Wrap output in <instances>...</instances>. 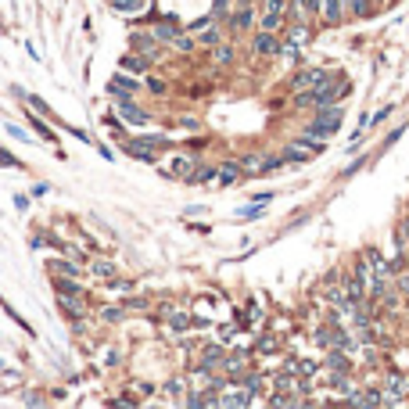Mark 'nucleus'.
Segmentation results:
<instances>
[{"mask_svg":"<svg viewBox=\"0 0 409 409\" xmlns=\"http://www.w3.org/2000/svg\"><path fill=\"white\" fill-rule=\"evenodd\" d=\"M287 4L291 0H262V11L255 18V29H266V33H280L287 22Z\"/></svg>","mask_w":409,"mask_h":409,"instance_id":"obj_1","label":"nucleus"},{"mask_svg":"<svg viewBox=\"0 0 409 409\" xmlns=\"http://www.w3.org/2000/svg\"><path fill=\"white\" fill-rule=\"evenodd\" d=\"M255 18H258V8H255V0H241L223 22H226V29L230 33H248L255 26Z\"/></svg>","mask_w":409,"mask_h":409,"instance_id":"obj_2","label":"nucleus"},{"mask_svg":"<svg viewBox=\"0 0 409 409\" xmlns=\"http://www.w3.org/2000/svg\"><path fill=\"white\" fill-rule=\"evenodd\" d=\"M251 51L258 58H280L284 54V40H280V33H266V29H255V40H251Z\"/></svg>","mask_w":409,"mask_h":409,"instance_id":"obj_3","label":"nucleus"},{"mask_svg":"<svg viewBox=\"0 0 409 409\" xmlns=\"http://www.w3.org/2000/svg\"><path fill=\"white\" fill-rule=\"evenodd\" d=\"M115 108H119V115H122L129 126H147V122H151V115L144 112V108H137V101L129 97V94H119Z\"/></svg>","mask_w":409,"mask_h":409,"instance_id":"obj_4","label":"nucleus"},{"mask_svg":"<svg viewBox=\"0 0 409 409\" xmlns=\"http://www.w3.org/2000/svg\"><path fill=\"white\" fill-rule=\"evenodd\" d=\"M344 15H349V11H344V4H341V0H319V15H316V18H319L327 29L341 26V22H344Z\"/></svg>","mask_w":409,"mask_h":409,"instance_id":"obj_5","label":"nucleus"},{"mask_svg":"<svg viewBox=\"0 0 409 409\" xmlns=\"http://www.w3.org/2000/svg\"><path fill=\"white\" fill-rule=\"evenodd\" d=\"M129 43H133V51L144 54V58H158V54H162L155 33H133V36H129Z\"/></svg>","mask_w":409,"mask_h":409,"instance_id":"obj_6","label":"nucleus"},{"mask_svg":"<svg viewBox=\"0 0 409 409\" xmlns=\"http://www.w3.org/2000/svg\"><path fill=\"white\" fill-rule=\"evenodd\" d=\"M323 366L334 374H352V362H349V352L344 349H327V359H323Z\"/></svg>","mask_w":409,"mask_h":409,"instance_id":"obj_7","label":"nucleus"},{"mask_svg":"<svg viewBox=\"0 0 409 409\" xmlns=\"http://www.w3.org/2000/svg\"><path fill=\"white\" fill-rule=\"evenodd\" d=\"M241 176H244V172H241V158H223V162H219V176H215V180H219L223 187L237 183Z\"/></svg>","mask_w":409,"mask_h":409,"instance_id":"obj_8","label":"nucleus"},{"mask_svg":"<svg viewBox=\"0 0 409 409\" xmlns=\"http://www.w3.org/2000/svg\"><path fill=\"white\" fill-rule=\"evenodd\" d=\"M194 165H198V162H194L190 155H176V158H172V165L165 169V176H176V180H187V176H190V172H194Z\"/></svg>","mask_w":409,"mask_h":409,"instance_id":"obj_9","label":"nucleus"},{"mask_svg":"<svg viewBox=\"0 0 409 409\" xmlns=\"http://www.w3.org/2000/svg\"><path fill=\"white\" fill-rule=\"evenodd\" d=\"M237 58V47H233V40H219V43H215V47H212V61L215 65H230Z\"/></svg>","mask_w":409,"mask_h":409,"instance_id":"obj_10","label":"nucleus"},{"mask_svg":"<svg viewBox=\"0 0 409 409\" xmlns=\"http://www.w3.org/2000/svg\"><path fill=\"white\" fill-rule=\"evenodd\" d=\"M137 90H140V83L137 79H126V76H115L112 83H108V94H115V97L119 94H137Z\"/></svg>","mask_w":409,"mask_h":409,"instance_id":"obj_11","label":"nucleus"},{"mask_svg":"<svg viewBox=\"0 0 409 409\" xmlns=\"http://www.w3.org/2000/svg\"><path fill=\"white\" fill-rule=\"evenodd\" d=\"M219 40H223V29H219V22H212V29L205 26V29L198 33V47H208V51H212Z\"/></svg>","mask_w":409,"mask_h":409,"instance_id":"obj_12","label":"nucleus"},{"mask_svg":"<svg viewBox=\"0 0 409 409\" xmlns=\"http://www.w3.org/2000/svg\"><path fill=\"white\" fill-rule=\"evenodd\" d=\"M147 65H151V58H144V54H137V51L122 58V69H126V72H137V76L147 72Z\"/></svg>","mask_w":409,"mask_h":409,"instance_id":"obj_13","label":"nucleus"},{"mask_svg":"<svg viewBox=\"0 0 409 409\" xmlns=\"http://www.w3.org/2000/svg\"><path fill=\"white\" fill-rule=\"evenodd\" d=\"M126 155H133L137 162H147V165H155L158 162V155L151 147H140V144H133V140H126Z\"/></svg>","mask_w":409,"mask_h":409,"instance_id":"obj_14","label":"nucleus"},{"mask_svg":"<svg viewBox=\"0 0 409 409\" xmlns=\"http://www.w3.org/2000/svg\"><path fill=\"white\" fill-rule=\"evenodd\" d=\"M280 158H284L287 165H306L309 162V151L301 147V144H291V147H284V155H280Z\"/></svg>","mask_w":409,"mask_h":409,"instance_id":"obj_15","label":"nucleus"},{"mask_svg":"<svg viewBox=\"0 0 409 409\" xmlns=\"http://www.w3.org/2000/svg\"><path fill=\"white\" fill-rule=\"evenodd\" d=\"M133 144L151 147V151H162V147H169V137H162V133H140V137H133Z\"/></svg>","mask_w":409,"mask_h":409,"instance_id":"obj_16","label":"nucleus"},{"mask_svg":"<svg viewBox=\"0 0 409 409\" xmlns=\"http://www.w3.org/2000/svg\"><path fill=\"white\" fill-rule=\"evenodd\" d=\"M294 144H301V147H306V151H309V155H319V151H323V147H327V140H319V137L306 133V129H301V133H298V140H294Z\"/></svg>","mask_w":409,"mask_h":409,"instance_id":"obj_17","label":"nucleus"},{"mask_svg":"<svg viewBox=\"0 0 409 409\" xmlns=\"http://www.w3.org/2000/svg\"><path fill=\"white\" fill-rule=\"evenodd\" d=\"M47 269L58 273V276H79V266H76V262H65V258H51Z\"/></svg>","mask_w":409,"mask_h":409,"instance_id":"obj_18","label":"nucleus"},{"mask_svg":"<svg viewBox=\"0 0 409 409\" xmlns=\"http://www.w3.org/2000/svg\"><path fill=\"white\" fill-rule=\"evenodd\" d=\"M26 122H29V126L36 129V133H40L43 140H54V133H51V129H47V122H43V119H40L36 112H26Z\"/></svg>","mask_w":409,"mask_h":409,"instance_id":"obj_19","label":"nucleus"},{"mask_svg":"<svg viewBox=\"0 0 409 409\" xmlns=\"http://www.w3.org/2000/svg\"><path fill=\"white\" fill-rule=\"evenodd\" d=\"M169 47H176L180 54H190L194 47H198V40H194V36H183V33H176V36H172V43H169Z\"/></svg>","mask_w":409,"mask_h":409,"instance_id":"obj_20","label":"nucleus"},{"mask_svg":"<svg viewBox=\"0 0 409 409\" xmlns=\"http://www.w3.org/2000/svg\"><path fill=\"white\" fill-rule=\"evenodd\" d=\"M115 11H122V15H137L140 8H144V0H108Z\"/></svg>","mask_w":409,"mask_h":409,"instance_id":"obj_21","label":"nucleus"},{"mask_svg":"<svg viewBox=\"0 0 409 409\" xmlns=\"http://www.w3.org/2000/svg\"><path fill=\"white\" fill-rule=\"evenodd\" d=\"M370 11H374V0H352L349 4V15L356 18H370Z\"/></svg>","mask_w":409,"mask_h":409,"instance_id":"obj_22","label":"nucleus"},{"mask_svg":"<svg viewBox=\"0 0 409 409\" xmlns=\"http://www.w3.org/2000/svg\"><path fill=\"white\" fill-rule=\"evenodd\" d=\"M90 273H94V276H101L104 284H108V280L115 276V266H112V262H90Z\"/></svg>","mask_w":409,"mask_h":409,"instance_id":"obj_23","label":"nucleus"},{"mask_svg":"<svg viewBox=\"0 0 409 409\" xmlns=\"http://www.w3.org/2000/svg\"><path fill=\"white\" fill-rule=\"evenodd\" d=\"M359 406H384V392H381V387H366Z\"/></svg>","mask_w":409,"mask_h":409,"instance_id":"obj_24","label":"nucleus"},{"mask_svg":"<svg viewBox=\"0 0 409 409\" xmlns=\"http://www.w3.org/2000/svg\"><path fill=\"white\" fill-rule=\"evenodd\" d=\"M165 392H169L172 399H183V392H187V381H180V377H172V381L165 384Z\"/></svg>","mask_w":409,"mask_h":409,"instance_id":"obj_25","label":"nucleus"},{"mask_svg":"<svg viewBox=\"0 0 409 409\" xmlns=\"http://www.w3.org/2000/svg\"><path fill=\"white\" fill-rule=\"evenodd\" d=\"M230 4H233V0H212V18H215V22H223L226 11H230Z\"/></svg>","mask_w":409,"mask_h":409,"instance_id":"obj_26","label":"nucleus"},{"mask_svg":"<svg viewBox=\"0 0 409 409\" xmlns=\"http://www.w3.org/2000/svg\"><path fill=\"white\" fill-rule=\"evenodd\" d=\"M294 4H298L301 11H306V18H309V22L319 15V0H294Z\"/></svg>","mask_w":409,"mask_h":409,"instance_id":"obj_27","label":"nucleus"},{"mask_svg":"<svg viewBox=\"0 0 409 409\" xmlns=\"http://www.w3.org/2000/svg\"><path fill=\"white\" fill-rule=\"evenodd\" d=\"M26 104H33V112H36V115H51V108L43 104V101H40L36 94H26Z\"/></svg>","mask_w":409,"mask_h":409,"instance_id":"obj_28","label":"nucleus"},{"mask_svg":"<svg viewBox=\"0 0 409 409\" xmlns=\"http://www.w3.org/2000/svg\"><path fill=\"white\" fill-rule=\"evenodd\" d=\"M212 22H215V18H212V11H208V15H201V18H194V22H190V33H201L205 26H212Z\"/></svg>","mask_w":409,"mask_h":409,"instance_id":"obj_29","label":"nucleus"},{"mask_svg":"<svg viewBox=\"0 0 409 409\" xmlns=\"http://www.w3.org/2000/svg\"><path fill=\"white\" fill-rule=\"evenodd\" d=\"M122 316H126V309H122V306H119V309H104V312H101V319H104V323H119Z\"/></svg>","mask_w":409,"mask_h":409,"instance_id":"obj_30","label":"nucleus"},{"mask_svg":"<svg viewBox=\"0 0 409 409\" xmlns=\"http://www.w3.org/2000/svg\"><path fill=\"white\" fill-rule=\"evenodd\" d=\"M108 287H112V291H133V280H119V276H112V280H108Z\"/></svg>","mask_w":409,"mask_h":409,"instance_id":"obj_31","label":"nucleus"},{"mask_svg":"<svg viewBox=\"0 0 409 409\" xmlns=\"http://www.w3.org/2000/svg\"><path fill=\"white\" fill-rule=\"evenodd\" d=\"M147 90H151V94H165V79H155V76H151V79H147Z\"/></svg>","mask_w":409,"mask_h":409,"instance_id":"obj_32","label":"nucleus"},{"mask_svg":"<svg viewBox=\"0 0 409 409\" xmlns=\"http://www.w3.org/2000/svg\"><path fill=\"white\" fill-rule=\"evenodd\" d=\"M0 165H11V169H18L22 162H15V155H11V151H4V147H0Z\"/></svg>","mask_w":409,"mask_h":409,"instance_id":"obj_33","label":"nucleus"},{"mask_svg":"<svg viewBox=\"0 0 409 409\" xmlns=\"http://www.w3.org/2000/svg\"><path fill=\"white\" fill-rule=\"evenodd\" d=\"M122 309H147V301L144 298H129V301H122Z\"/></svg>","mask_w":409,"mask_h":409,"instance_id":"obj_34","label":"nucleus"},{"mask_svg":"<svg viewBox=\"0 0 409 409\" xmlns=\"http://www.w3.org/2000/svg\"><path fill=\"white\" fill-rule=\"evenodd\" d=\"M387 115H392V104H384V108H381V112H377V115H374V119H370V122H374V126H377V122H384V119H387Z\"/></svg>","mask_w":409,"mask_h":409,"instance_id":"obj_35","label":"nucleus"},{"mask_svg":"<svg viewBox=\"0 0 409 409\" xmlns=\"http://www.w3.org/2000/svg\"><path fill=\"white\" fill-rule=\"evenodd\" d=\"M395 280H399V291L409 298V273H402V276H395Z\"/></svg>","mask_w":409,"mask_h":409,"instance_id":"obj_36","label":"nucleus"},{"mask_svg":"<svg viewBox=\"0 0 409 409\" xmlns=\"http://www.w3.org/2000/svg\"><path fill=\"white\" fill-rule=\"evenodd\" d=\"M258 349H262V352L266 349H276V337H258Z\"/></svg>","mask_w":409,"mask_h":409,"instance_id":"obj_37","label":"nucleus"},{"mask_svg":"<svg viewBox=\"0 0 409 409\" xmlns=\"http://www.w3.org/2000/svg\"><path fill=\"white\" fill-rule=\"evenodd\" d=\"M115 362H119V352H115V349L104 352V366H115Z\"/></svg>","mask_w":409,"mask_h":409,"instance_id":"obj_38","label":"nucleus"},{"mask_svg":"<svg viewBox=\"0 0 409 409\" xmlns=\"http://www.w3.org/2000/svg\"><path fill=\"white\" fill-rule=\"evenodd\" d=\"M8 133H11L15 140H29V137H26V133H22V129H18V126H8Z\"/></svg>","mask_w":409,"mask_h":409,"instance_id":"obj_39","label":"nucleus"},{"mask_svg":"<svg viewBox=\"0 0 409 409\" xmlns=\"http://www.w3.org/2000/svg\"><path fill=\"white\" fill-rule=\"evenodd\" d=\"M341 4H344V11H349V4H352V0H341Z\"/></svg>","mask_w":409,"mask_h":409,"instance_id":"obj_40","label":"nucleus"},{"mask_svg":"<svg viewBox=\"0 0 409 409\" xmlns=\"http://www.w3.org/2000/svg\"><path fill=\"white\" fill-rule=\"evenodd\" d=\"M255 4H262V0H255Z\"/></svg>","mask_w":409,"mask_h":409,"instance_id":"obj_41","label":"nucleus"}]
</instances>
